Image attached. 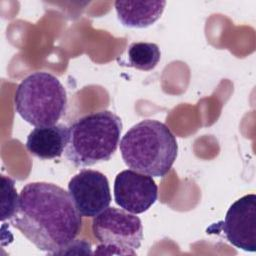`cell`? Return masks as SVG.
Wrapping results in <instances>:
<instances>
[{"label": "cell", "instance_id": "obj_1", "mask_svg": "<svg viewBox=\"0 0 256 256\" xmlns=\"http://www.w3.org/2000/svg\"><path fill=\"white\" fill-rule=\"evenodd\" d=\"M81 217L69 192L53 183L32 182L22 188L10 220L39 250L58 254L81 231Z\"/></svg>", "mask_w": 256, "mask_h": 256}, {"label": "cell", "instance_id": "obj_2", "mask_svg": "<svg viewBox=\"0 0 256 256\" xmlns=\"http://www.w3.org/2000/svg\"><path fill=\"white\" fill-rule=\"evenodd\" d=\"M120 152L132 170L151 177H164L178 152L176 137L164 123L145 119L132 126L121 138Z\"/></svg>", "mask_w": 256, "mask_h": 256}, {"label": "cell", "instance_id": "obj_3", "mask_svg": "<svg viewBox=\"0 0 256 256\" xmlns=\"http://www.w3.org/2000/svg\"><path fill=\"white\" fill-rule=\"evenodd\" d=\"M122 121L111 111L87 114L69 126L67 159L76 167H87L108 161L116 151Z\"/></svg>", "mask_w": 256, "mask_h": 256}, {"label": "cell", "instance_id": "obj_4", "mask_svg": "<svg viewBox=\"0 0 256 256\" xmlns=\"http://www.w3.org/2000/svg\"><path fill=\"white\" fill-rule=\"evenodd\" d=\"M16 112L35 127L57 124L67 108V94L60 80L48 72L24 78L14 94Z\"/></svg>", "mask_w": 256, "mask_h": 256}, {"label": "cell", "instance_id": "obj_5", "mask_svg": "<svg viewBox=\"0 0 256 256\" xmlns=\"http://www.w3.org/2000/svg\"><path fill=\"white\" fill-rule=\"evenodd\" d=\"M92 233L100 242L94 252L98 255H136L143 240L140 218L115 207H107L93 217Z\"/></svg>", "mask_w": 256, "mask_h": 256}, {"label": "cell", "instance_id": "obj_6", "mask_svg": "<svg viewBox=\"0 0 256 256\" xmlns=\"http://www.w3.org/2000/svg\"><path fill=\"white\" fill-rule=\"evenodd\" d=\"M68 192L83 217H95L111 203L107 177L96 170L83 169L68 183Z\"/></svg>", "mask_w": 256, "mask_h": 256}, {"label": "cell", "instance_id": "obj_7", "mask_svg": "<svg viewBox=\"0 0 256 256\" xmlns=\"http://www.w3.org/2000/svg\"><path fill=\"white\" fill-rule=\"evenodd\" d=\"M158 198V186L149 175L132 169L118 173L114 181V199L120 208L141 214L147 211Z\"/></svg>", "mask_w": 256, "mask_h": 256}, {"label": "cell", "instance_id": "obj_8", "mask_svg": "<svg viewBox=\"0 0 256 256\" xmlns=\"http://www.w3.org/2000/svg\"><path fill=\"white\" fill-rule=\"evenodd\" d=\"M223 232L233 246L248 252L256 251V195L247 194L228 209Z\"/></svg>", "mask_w": 256, "mask_h": 256}, {"label": "cell", "instance_id": "obj_9", "mask_svg": "<svg viewBox=\"0 0 256 256\" xmlns=\"http://www.w3.org/2000/svg\"><path fill=\"white\" fill-rule=\"evenodd\" d=\"M68 135L69 127L64 124L36 127L27 136L26 149L42 160L58 158L65 152Z\"/></svg>", "mask_w": 256, "mask_h": 256}, {"label": "cell", "instance_id": "obj_10", "mask_svg": "<svg viewBox=\"0 0 256 256\" xmlns=\"http://www.w3.org/2000/svg\"><path fill=\"white\" fill-rule=\"evenodd\" d=\"M166 1H115L114 7L120 22L131 28H146L162 15Z\"/></svg>", "mask_w": 256, "mask_h": 256}, {"label": "cell", "instance_id": "obj_11", "mask_svg": "<svg viewBox=\"0 0 256 256\" xmlns=\"http://www.w3.org/2000/svg\"><path fill=\"white\" fill-rule=\"evenodd\" d=\"M160 58L161 52L157 44L150 42H134L128 47V62L125 65L142 71H150L157 66Z\"/></svg>", "mask_w": 256, "mask_h": 256}, {"label": "cell", "instance_id": "obj_12", "mask_svg": "<svg viewBox=\"0 0 256 256\" xmlns=\"http://www.w3.org/2000/svg\"><path fill=\"white\" fill-rule=\"evenodd\" d=\"M1 220H10L17 208L18 198L15 182L9 176H1Z\"/></svg>", "mask_w": 256, "mask_h": 256}]
</instances>
